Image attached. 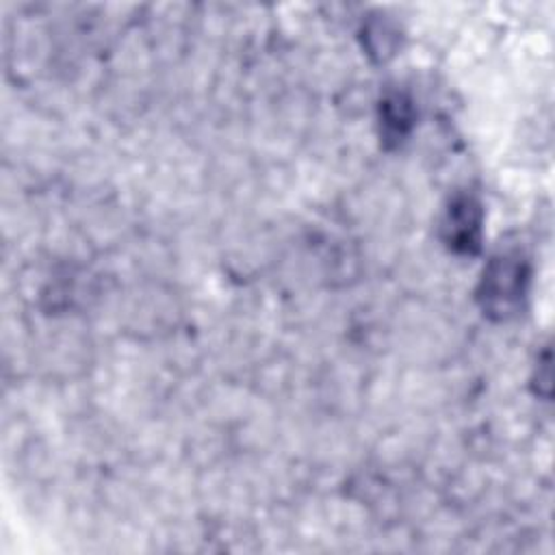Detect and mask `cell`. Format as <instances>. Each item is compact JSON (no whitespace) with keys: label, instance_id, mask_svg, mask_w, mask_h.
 Listing matches in <instances>:
<instances>
[{"label":"cell","instance_id":"1","mask_svg":"<svg viewBox=\"0 0 555 555\" xmlns=\"http://www.w3.org/2000/svg\"><path fill=\"white\" fill-rule=\"evenodd\" d=\"M525 282H527V271L520 256L501 254L492 258L481 282L483 308L490 314H496L501 319L507 314H514V310L520 306V299L525 295Z\"/></svg>","mask_w":555,"mask_h":555},{"label":"cell","instance_id":"2","mask_svg":"<svg viewBox=\"0 0 555 555\" xmlns=\"http://www.w3.org/2000/svg\"><path fill=\"white\" fill-rule=\"evenodd\" d=\"M447 241L453 249L460 251H475L479 247V232H481V210L473 197H457L444 219Z\"/></svg>","mask_w":555,"mask_h":555},{"label":"cell","instance_id":"3","mask_svg":"<svg viewBox=\"0 0 555 555\" xmlns=\"http://www.w3.org/2000/svg\"><path fill=\"white\" fill-rule=\"evenodd\" d=\"M382 121H384V128L388 134H392L395 139L403 137L405 128L410 126V104L399 95L386 100Z\"/></svg>","mask_w":555,"mask_h":555}]
</instances>
